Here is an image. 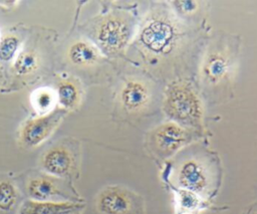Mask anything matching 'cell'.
<instances>
[{
  "label": "cell",
  "mask_w": 257,
  "mask_h": 214,
  "mask_svg": "<svg viewBox=\"0 0 257 214\" xmlns=\"http://www.w3.org/2000/svg\"><path fill=\"white\" fill-rule=\"evenodd\" d=\"M57 103L65 110L73 109L79 100V88L71 80H61L55 90Z\"/></svg>",
  "instance_id": "obj_14"
},
{
  "label": "cell",
  "mask_w": 257,
  "mask_h": 214,
  "mask_svg": "<svg viewBox=\"0 0 257 214\" xmlns=\"http://www.w3.org/2000/svg\"><path fill=\"white\" fill-rule=\"evenodd\" d=\"M68 58L75 65H88L94 63L98 58L97 49L90 43L77 40L68 49Z\"/></svg>",
  "instance_id": "obj_12"
},
{
  "label": "cell",
  "mask_w": 257,
  "mask_h": 214,
  "mask_svg": "<svg viewBox=\"0 0 257 214\" xmlns=\"http://www.w3.org/2000/svg\"><path fill=\"white\" fill-rule=\"evenodd\" d=\"M180 186L196 194L204 193L209 185V177L205 167L197 160L185 161L178 172Z\"/></svg>",
  "instance_id": "obj_9"
},
{
  "label": "cell",
  "mask_w": 257,
  "mask_h": 214,
  "mask_svg": "<svg viewBox=\"0 0 257 214\" xmlns=\"http://www.w3.org/2000/svg\"><path fill=\"white\" fill-rule=\"evenodd\" d=\"M130 35L127 24L118 17L105 18L98 26L96 38L107 52H116L126 43Z\"/></svg>",
  "instance_id": "obj_6"
},
{
  "label": "cell",
  "mask_w": 257,
  "mask_h": 214,
  "mask_svg": "<svg viewBox=\"0 0 257 214\" xmlns=\"http://www.w3.org/2000/svg\"><path fill=\"white\" fill-rule=\"evenodd\" d=\"M96 208L101 214H141V198L118 185L103 188L96 197Z\"/></svg>",
  "instance_id": "obj_2"
},
{
  "label": "cell",
  "mask_w": 257,
  "mask_h": 214,
  "mask_svg": "<svg viewBox=\"0 0 257 214\" xmlns=\"http://www.w3.org/2000/svg\"><path fill=\"white\" fill-rule=\"evenodd\" d=\"M188 140V134L176 123H167L160 126L154 134V144L157 150L165 157L173 155L182 148Z\"/></svg>",
  "instance_id": "obj_8"
},
{
  "label": "cell",
  "mask_w": 257,
  "mask_h": 214,
  "mask_svg": "<svg viewBox=\"0 0 257 214\" xmlns=\"http://www.w3.org/2000/svg\"><path fill=\"white\" fill-rule=\"evenodd\" d=\"M26 192L29 199L35 201H71L61 188L59 178L45 173L29 178Z\"/></svg>",
  "instance_id": "obj_4"
},
{
  "label": "cell",
  "mask_w": 257,
  "mask_h": 214,
  "mask_svg": "<svg viewBox=\"0 0 257 214\" xmlns=\"http://www.w3.org/2000/svg\"><path fill=\"white\" fill-rule=\"evenodd\" d=\"M226 70V62L223 58L215 56L210 59L207 64V71L212 77L221 76Z\"/></svg>",
  "instance_id": "obj_19"
},
{
  "label": "cell",
  "mask_w": 257,
  "mask_h": 214,
  "mask_svg": "<svg viewBox=\"0 0 257 214\" xmlns=\"http://www.w3.org/2000/svg\"><path fill=\"white\" fill-rule=\"evenodd\" d=\"M178 203L183 212H191L200 206V199L194 192L182 189L178 193Z\"/></svg>",
  "instance_id": "obj_18"
},
{
  "label": "cell",
  "mask_w": 257,
  "mask_h": 214,
  "mask_svg": "<svg viewBox=\"0 0 257 214\" xmlns=\"http://www.w3.org/2000/svg\"><path fill=\"white\" fill-rule=\"evenodd\" d=\"M81 205L73 201H35L22 203L18 214H75Z\"/></svg>",
  "instance_id": "obj_10"
},
{
  "label": "cell",
  "mask_w": 257,
  "mask_h": 214,
  "mask_svg": "<svg viewBox=\"0 0 257 214\" xmlns=\"http://www.w3.org/2000/svg\"><path fill=\"white\" fill-rule=\"evenodd\" d=\"M164 104L167 115L177 123L197 126L201 121L202 110L199 98L187 84L174 83L169 86Z\"/></svg>",
  "instance_id": "obj_1"
},
{
  "label": "cell",
  "mask_w": 257,
  "mask_h": 214,
  "mask_svg": "<svg viewBox=\"0 0 257 214\" xmlns=\"http://www.w3.org/2000/svg\"><path fill=\"white\" fill-rule=\"evenodd\" d=\"M62 116V111L54 110L47 115L26 120L19 132L21 144L27 148H36L44 143L57 128Z\"/></svg>",
  "instance_id": "obj_3"
},
{
  "label": "cell",
  "mask_w": 257,
  "mask_h": 214,
  "mask_svg": "<svg viewBox=\"0 0 257 214\" xmlns=\"http://www.w3.org/2000/svg\"><path fill=\"white\" fill-rule=\"evenodd\" d=\"M56 103L55 90L49 87H39L31 93V105L38 116L53 112Z\"/></svg>",
  "instance_id": "obj_13"
},
{
  "label": "cell",
  "mask_w": 257,
  "mask_h": 214,
  "mask_svg": "<svg viewBox=\"0 0 257 214\" xmlns=\"http://www.w3.org/2000/svg\"><path fill=\"white\" fill-rule=\"evenodd\" d=\"M175 35L176 32L171 22L163 18H154L143 28L141 40L149 49L163 52L171 46Z\"/></svg>",
  "instance_id": "obj_7"
},
{
  "label": "cell",
  "mask_w": 257,
  "mask_h": 214,
  "mask_svg": "<svg viewBox=\"0 0 257 214\" xmlns=\"http://www.w3.org/2000/svg\"><path fill=\"white\" fill-rule=\"evenodd\" d=\"M74 164L75 159L72 152L62 145L50 147L40 157V167L42 171L56 178H64L70 175Z\"/></svg>",
  "instance_id": "obj_5"
},
{
  "label": "cell",
  "mask_w": 257,
  "mask_h": 214,
  "mask_svg": "<svg viewBox=\"0 0 257 214\" xmlns=\"http://www.w3.org/2000/svg\"><path fill=\"white\" fill-rule=\"evenodd\" d=\"M19 199L17 187L9 180H0V211L10 212Z\"/></svg>",
  "instance_id": "obj_16"
},
{
  "label": "cell",
  "mask_w": 257,
  "mask_h": 214,
  "mask_svg": "<svg viewBox=\"0 0 257 214\" xmlns=\"http://www.w3.org/2000/svg\"><path fill=\"white\" fill-rule=\"evenodd\" d=\"M0 73H1V69H0Z\"/></svg>",
  "instance_id": "obj_20"
},
{
  "label": "cell",
  "mask_w": 257,
  "mask_h": 214,
  "mask_svg": "<svg viewBox=\"0 0 257 214\" xmlns=\"http://www.w3.org/2000/svg\"><path fill=\"white\" fill-rule=\"evenodd\" d=\"M120 98L123 105L127 110H139L147 102L149 98L148 89L144 83L138 80H131L127 81L122 87Z\"/></svg>",
  "instance_id": "obj_11"
},
{
  "label": "cell",
  "mask_w": 257,
  "mask_h": 214,
  "mask_svg": "<svg viewBox=\"0 0 257 214\" xmlns=\"http://www.w3.org/2000/svg\"><path fill=\"white\" fill-rule=\"evenodd\" d=\"M21 46V40L14 34H7L0 38V60H14Z\"/></svg>",
  "instance_id": "obj_17"
},
{
  "label": "cell",
  "mask_w": 257,
  "mask_h": 214,
  "mask_svg": "<svg viewBox=\"0 0 257 214\" xmlns=\"http://www.w3.org/2000/svg\"><path fill=\"white\" fill-rule=\"evenodd\" d=\"M39 64V58L33 50H23L17 54L13 62L14 71L19 75H27L34 72Z\"/></svg>",
  "instance_id": "obj_15"
}]
</instances>
